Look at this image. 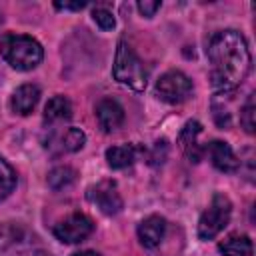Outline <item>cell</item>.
<instances>
[{"label": "cell", "mask_w": 256, "mask_h": 256, "mask_svg": "<svg viewBox=\"0 0 256 256\" xmlns=\"http://www.w3.org/2000/svg\"><path fill=\"white\" fill-rule=\"evenodd\" d=\"M158 8H160V2H158V0H154V2H150V0H142V2H138V10H140V14L146 16V18L154 16V12H156Z\"/></svg>", "instance_id": "cell-22"}, {"label": "cell", "mask_w": 256, "mask_h": 256, "mask_svg": "<svg viewBox=\"0 0 256 256\" xmlns=\"http://www.w3.org/2000/svg\"><path fill=\"white\" fill-rule=\"evenodd\" d=\"M192 80L180 72V70H170L162 74L156 82V94L160 100L168 104H182L192 96Z\"/></svg>", "instance_id": "cell-5"}, {"label": "cell", "mask_w": 256, "mask_h": 256, "mask_svg": "<svg viewBox=\"0 0 256 256\" xmlns=\"http://www.w3.org/2000/svg\"><path fill=\"white\" fill-rule=\"evenodd\" d=\"M72 256H100V254L94 252V250H84V252H76V254H72Z\"/></svg>", "instance_id": "cell-24"}, {"label": "cell", "mask_w": 256, "mask_h": 256, "mask_svg": "<svg viewBox=\"0 0 256 256\" xmlns=\"http://www.w3.org/2000/svg\"><path fill=\"white\" fill-rule=\"evenodd\" d=\"M96 118H98V124H100V128L104 132H112V130L122 126L124 108L112 98H102L96 104Z\"/></svg>", "instance_id": "cell-9"}, {"label": "cell", "mask_w": 256, "mask_h": 256, "mask_svg": "<svg viewBox=\"0 0 256 256\" xmlns=\"http://www.w3.org/2000/svg\"><path fill=\"white\" fill-rule=\"evenodd\" d=\"M86 196H88V200H90L102 214H106V216L118 214V212L122 210V206H124L122 196H120V192H118V186H116V182H112V180H102V182L90 186L88 192H86Z\"/></svg>", "instance_id": "cell-7"}, {"label": "cell", "mask_w": 256, "mask_h": 256, "mask_svg": "<svg viewBox=\"0 0 256 256\" xmlns=\"http://www.w3.org/2000/svg\"><path fill=\"white\" fill-rule=\"evenodd\" d=\"M72 116V104L66 96H52L46 106H44V122L46 124H56V122H64L70 120Z\"/></svg>", "instance_id": "cell-14"}, {"label": "cell", "mask_w": 256, "mask_h": 256, "mask_svg": "<svg viewBox=\"0 0 256 256\" xmlns=\"http://www.w3.org/2000/svg\"><path fill=\"white\" fill-rule=\"evenodd\" d=\"M140 152H142V148L136 144H120V146H112L106 150V160H108L110 168L120 170V168L134 164Z\"/></svg>", "instance_id": "cell-13"}, {"label": "cell", "mask_w": 256, "mask_h": 256, "mask_svg": "<svg viewBox=\"0 0 256 256\" xmlns=\"http://www.w3.org/2000/svg\"><path fill=\"white\" fill-rule=\"evenodd\" d=\"M92 18H94V22H96L102 30H112V28H114V24H116V20H114L112 12H110V10H106V8H94Z\"/></svg>", "instance_id": "cell-20"}, {"label": "cell", "mask_w": 256, "mask_h": 256, "mask_svg": "<svg viewBox=\"0 0 256 256\" xmlns=\"http://www.w3.org/2000/svg\"><path fill=\"white\" fill-rule=\"evenodd\" d=\"M218 250L222 256H252L254 246L250 236L246 234H230L218 244Z\"/></svg>", "instance_id": "cell-15"}, {"label": "cell", "mask_w": 256, "mask_h": 256, "mask_svg": "<svg viewBox=\"0 0 256 256\" xmlns=\"http://www.w3.org/2000/svg\"><path fill=\"white\" fill-rule=\"evenodd\" d=\"M166 232V220L162 216H148L138 224V238L142 242V246L146 248H154L160 244V240L164 238Z\"/></svg>", "instance_id": "cell-11"}, {"label": "cell", "mask_w": 256, "mask_h": 256, "mask_svg": "<svg viewBox=\"0 0 256 256\" xmlns=\"http://www.w3.org/2000/svg\"><path fill=\"white\" fill-rule=\"evenodd\" d=\"M2 58L16 70H32L42 62V46L38 40L26 34H4L0 38Z\"/></svg>", "instance_id": "cell-2"}, {"label": "cell", "mask_w": 256, "mask_h": 256, "mask_svg": "<svg viewBox=\"0 0 256 256\" xmlns=\"http://www.w3.org/2000/svg\"><path fill=\"white\" fill-rule=\"evenodd\" d=\"M200 132H202V124L196 122V120H190V122L184 124L182 132L178 136V142H180L182 150L186 152V156L190 158V162H200V158L204 154V150L198 148V144H196V136Z\"/></svg>", "instance_id": "cell-12"}, {"label": "cell", "mask_w": 256, "mask_h": 256, "mask_svg": "<svg viewBox=\"0 0 256 256\" xmlns=\"http://www.w3.org/2000/svg\"><path fill=\"white\" fill-rule=\"evenodd\" d=\"M112 74H114L116 82L132 88L136 92H142L148 84V74H146L142 60L136 56V52L126 42H118Z\"/></svg>", "instance_id": "cell-3"}, {"label": "cell", "mask_w": 256, "mask_h": 256, "mask_svg": "<svg viewBox=\"0 0 256 256\" xmlns=\"http://www.w3.org/2000/svg\"><path fill=\"white\" fill-rule=\"evenodd\" d=\"M14 186H16V172L0 156V202L10 196V192L14 190Z\"/></svg>", "instance_id": "cell-18"}, {"label": "cell", "mask_w": 256, "mask_h": 256, "mask_svg": "<svg viewBox=\"0 0 256 256\" xmlns=\"http://www.w3.org/2000/svg\"><path fill=\"white\" fill-rule=\"evenodd\" d=\"M204 152H208L212 164H214L220 172H236V170L240 168V160H238V156L234 154V150L230 148L228 142L212 140Z\"/></svg>", "instance_id": "cell-8"}, {"label": "cell", "mask_w": 256, "mask_h": 256, "mask_svg": "<svg viewBox=\"0 0 256 256\" xmlns=\"http://www.w3.org/2000/svg\"><path fill=\"white\" fill-rule=\"evenodd\" d=\"M166 152H168L166 140H158V142L154 144V152H152V156H150V162H152V164H162L164 158H166Z\"/></svg>", "instance_id": "cell-21"}, {"label": "cell", "mask_w": 256, "mask_h": 256, "mask_svg": "<svg viewBox=\"0 0 256 256\" xmlns=\"http://www.w3.org/2000/svg\"><path fill=\"white\" fill-rule=\"evenodd\" d=\"M94 230V222L80 212H74L54 226V236L64 244H78L86 240Z\"/></svg>", "instance_id": "cell-6"}, {"label": "cell", "mask_w": 256, "mask_h": 256, "mask_svg": "<svg viewBox=\"0 0 256 256\" xmlns=\"http://www.w3.org/2000/svg\"><path fill=\"white\" fill-rule=\"evenodd\" d=\"M76 180V170L70 166H56L48 172V186L52 190H62Z\"/></svg>", "instance_id": "cell-16"}, {"label": "cell", "mask_w": 256, "mask_h": 256, "mask_svg": "<svg viewBox=\"0 0 256 256\" xmlns=\"http://www.w3.org/2000/svg\"><path fill=\"white\" fill-rule=\"evenodd\" d=\"M60 148L64 152H78L84 144H86V134L80 128H68L62 136H60Z\"/></svg>", "instance_id": "cell-17"}, {"label": "cell", "mask_w": 256, "mask_h": 256, "mask_svg": "<svg viewBox=\"0 0 256 256\" xmlns=\"http://www.w3.org/2000/svg\"><path fill=\"white\" fill-rule=\"evenodd\" d=\"M232 216V202L226 194L216 192L208 204V208L202 212L200 220H198V238L200 240H212L214 236H218L226 224L230 222Z\"/></svg>", "instance_id": "cell-4"}, {"label": "cell", "mask_w": 256, "mask_h": 256, "mask_svg": "<svg viewBox=\"0 0 256 256\" xmlns=\"http://www.w3.org/2000/svg\"><path fill=\"white\" fill-rule=\"evenodd\" d=\"M54 6L60 10H82L86 6V2H56Z\"/></svg>", "instance_id": "cell-23"}, {"label": "cell", "mask_w": 256, "mask_h": 256, "mask_svg": "<svg viewBox=\"0 0 256 256\" xmlns=\"http://www.w3.org/2000/svg\"><path fill=\"white\" fill-rule=\"evenodd\" d=\"M208 58L212 64V84L224 92H234L250 72V50L244 36L236 30H222L210 38Z\"/></svg>", "instance_id": "cell-1"}, {"label": "cell", "mask_w": 256, "mask_h": 256, "mask_svg": "<svg viewBox=\"0 0 256 256\" xmlns=\"http://www.w3.org/2000/svg\"><path fill=\"white\" fill-rule=\"evenodd\" d=\"M240 124L248 134H254L256 122H254V96L250 94V98L246 100V104L240 110Z\"/></svg>", "instance_id": "cell-19"}, {"label": "cell", "mask_w": 256, "mask_h": 256, "mask_svg": "<svg viewBox=\"0 0 256 256\" xmlns=\"http://www.w3.org/2000/svg\"><path fill=\"white\" fill-rule=\"evenodd\" d=\"M38 100H40V88L36 84H22L20 88L14 90V94L10 98V108L14 114L26 116L34 110Z\"/></svg>", "instance_id": "cell-10"}]
</instances>
